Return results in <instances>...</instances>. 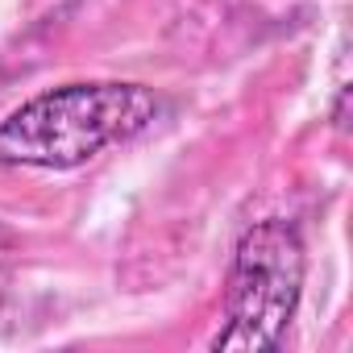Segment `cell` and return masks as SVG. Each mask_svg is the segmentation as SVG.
Instances as JSON below:
<instances>
[{
    "instance_id": "1",
    "label": "cell",
    "mask_w": 353,
    "mask_h": 353,
    "mask_svg": "<svg viewBox=\"0 0 353 353\" xmlns=\"http://www.w3.org/2000/svg\"><path fill=\"white\" fill-rule=\"evenodd\" d=\"M158 117V96L141 83L96 79L50 88L0 121V166L75 170L145 133Z\"/></svg>"
},
{
    "instance_id": "2",
    "label": "cell",
    "mask_w": 353,
    "mask_h": 353,
    "mask_svg": "<svg viewBox=\"0 0 353 353\" xmlns=\"http://www.w3.org/2000/svg\"><path fill=\"white\" fill-rule=\"evenodd\" d=\"M303 237L291 221L270 216L241 233L225 279V324L212 336L216 353L283 349L303 299Z\"/></svg>"
},
{
    "instance_id": "3",
    "label": "cell",
    "mask_w": 353,
    "mask_h": 353,
    "mask_svg": "<svg viewBox=\"0 0 353 353\" xmlns=\"http://www.w3.org/2000/svg\"><path fill=\"white\" fill-rule=\"evenodd\" d=\"M17 250H21V241H17V233L0 221V295H5V283H9V274H13V262H17Z\"/></svg>"
},
{
    "instance_id": "4",
    "label": "cell",
    "mask_w": 353,
    "mask_h": 353,
    "mask_svg": "<svg viewBox=\"0 0 353 353\" xmlns=\"http://www.w3.org/2000/svg\"><path fill=\"white\" fill-rule=\"evenodd\" d=\"M345 104H349V88H341L336 108H332V125H336V129H345Z\"/></svg>"
}]
</instances>
